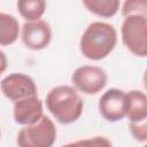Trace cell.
I'll use <instances>...</instances> for the list:
<instances>
[{
    "label": "cell",
    "mask_w": 147,
    "mask_h": 147,
    "mask_svg": "<svg viewBox=\"0 0 147 147\" xmlns=\"http://www.w3.org/2000/svg\"><path fill=\"white\" fill-rule=\"evenodd\" d=\"M17 10L26 22L38 21L46 11V2L44 0H20Z\"/></svg>",
    "instance_id": "4fadbf2b"
},
{
    "label": "cell",
    "mask_w": 147,
    "mask_h": 147,
    "mask_svg": "<svg viewBox=\"0 0 147 147\" xmlns=\"http://www.w3.org/2000/svg\"><path fill=\"white\" fill-rule=\"evenodd\" d=\"M124 46L136 56L147 55V15H130L124 17L121 28Z\"/></svg>",
    "instance_id": "3957f363"
},
{
    "label": "cell",
    "mask_w": 147,
    "mask_h": 147,
    "mask_svg": "<svg viewBox=\"0 0 147 147\" xmlns=\"http://www.w3.org/2000/svg\"><path fill=\"white\" fill-rule=\"evenodd\" d=\"M46 107L61 124H71L83 114L84 102L77 90L69 85L53 87L46 95Z\"/></svg>",
    "instance_id": "7a4b0ae2"
},
{
    "label": "cell",
    "mask_w": 147,
    "mask_h": 147,
    "mask_svg": "<svg viewBox=\"0 0 147 147\" xmlns=\"http://www.w3.org/2000/svg\"><path fill=\"white\" fill-rule=\"evenodd\" d=\"M147 2L145 0H127L123 3L122 15L123 17L130 15H147Z\"/></svg>",
    "instance_id": "5bb4252c"
},
{
    "label": "cell",
    "mask_w": 147,
    "mask_h": 147,
    "mask_svg": "<svg viewBox=\"0 0 147 147\" xmlns=\"http://www.w3.org/2000/svg\"><path fill=\"white\" fill-rule=\"evenodd\" d=\"M56 127L53 121L44 115L38 122L23 126L17 134L18 147H52L56 140Z\"/></svg>",
    "instance_id": "277c9868"
},
{
    "label": "cell",
    "mask_w": 147,
    "mask_h": 147,
    "mask_svg": "<svg viewBox=\"0 0 147 147\" xmlns=\"http://www.w3.org/2000/svg\"><path fill=\"white\" fill-rule=\"evenodd\" d=\"M82 147H113L111 141L102 136H95L87 139L80 140Z\"/></svg>",
    "instance_id": "9a60e30c"
},
{
    "label": "cell",
    "mask_w": 147,
    "mask_h": 147,
    "mask_svg": "<svg viewBox=\"0 0 147 147\" xmlns=\"http://www.w3.org/2000/svg\"><path fill=\"white\" fill-rule=\"evenodd\" d=\"M130 131L133 138L138 141L145 142L147 139V124L146 121L140 123H130Z\"/></svg>",
    "instance_id": "2e32d148"
},
{
    "label": "cell",
    "mask_w": 147,
    "mask_h": 147,
    "mask_svg": "<svg viewBox=\"0 0 147 147\" xmlns=\"http://www.w3.org/2000/svg\"><path fill=\"white\" fill-rule=\"evenodd\" d=\"M82 3L90 13L105 18L115 16L119 9L118 0H83Z\"/></svg>",
    "instance_id": "7c38bea8"
},
{
    "label": "cell",
    "mask_w": 147,
    "mask_h": 147,
    "mask_svg": "<svg viewBox=\"0 0 147 147\" xmlns=\"http://www.w3.org/2000/svg\"><path fill=\"white\" fill-rule=\"evenodd\" d=\"M130 123H140L147 118V96L142 91L126 93V116Z\"/></svg>",
    "instance_id": "30bf717a"
},
{
    "label": "cell",
    "mask_w": 147,
    "mask_h": 147,
    "mask_svg": "<svg viewBox=\"0 0 147 147\" xmlns=\"http://www.w3.org/2000/svg\"><path fill=\"white\" fill-rule=\"evenodd\" d=\"M61 147H82V144H80V140H77L75 142H69L67 145H63Z\"/></svg>",
    "instance_id": "ac0fdd59"
},
{
    "label": "cell",
    "mask_w": 147,
    "mask_h": 147,
    "mask_svg": "<svg viewBox=\"0 0 147 147\" xmlns=\"http://www.w3.org/2000/svg\"><path fill=\"white\" fill-rule=\"evenodd\" d=\"M21 38L28 48L32 51L44 49L52 40L51 25L44 20L25 22L22 26Z\"/></svg>",
    "instance_id": "ba28073f"
},
{
    "label": "cell",
    "mask_w": 147,
    "mask_h": 147,
    "mask_svg": "<svg viewBox=\"0 0 147 147\" xmlns=\"http://www.w3.org/2000/svg\"><path fill=\"white\" fill-rule=\"evenodd\" d=\"M117 31L106 22H92L87 25L79 40L80 53L88 60L100 61L116 47Z\"/></svg>",
    "instance_id": "6da1fadb"
},
{
    "label": "cell",
    "mask_w": 147,
    "mask_h": 147,
    "mask_svg": "<svg viewBox=\"0 0 147 147\" xmlns=\"http://www.w3.org/2000/svg\"><path fill=\"white\" fill-rule=\"evenodd\" d=\"M20 34V24L15 16L0 13V46L14 44Z\"/></svg>",
    "instance_id": "8fae6325"
},
{
    "label": "cell",
    "mask_w": 147,
    "mask_h": 147,
    "mask_svg": "<svg viewBox=\"0 0 147 147\" xmlns=\"http://www.w3.org/2000/svg\"><path fill=\"white\" fill-rule=\"evenodd\" d=\"M99 113L108 122H118L126 116V93L118 88L107 90L98 103Z\"/></svg>",
    "instance_id": "52a82bcc"
},
{
    "label": "cell",
    "mask_w": 147,
    "mask_h": 147,
    "mask_svg": "<svg viewBox=\"0 0 147 147\" xmlns=\"http://www.w3.org/2000/svg\"><path fill=\"white\" fill-rule=\"evenodd\" d=\"M71 82L76 90L84 94L92 95L101 92L106 87L108 76L101 67L82 65L74 71Z\"/></svg>",
    "instance_id": "5b68a950"
},
{
    "label": "cell",
    "mask_w": 147,
    "mask_h": 147,
    "mask_svg": "<svg viewBox=\"0 0 147 147\" xmlns=\"http://www.w3.org/2000/svg\"><path fill=\"white\" fill-rule=\"evenodd\" d=\"M0 138H1V131H0Z\"/></svg>",
    "instance_id": "d6986e66"
},
{
    "label": "cell",
    "mask_w": 147,
    "mask_h": 147,
    "mask_svg": "<svg viewBox=\"0 0 147 147\" xmlns=\"http://www.w3.org/2000/svg\"><path fill=\"white\" fill-rule=\"evenodd\" d=\"M7 65H8L7 56H6V54H5L2 51H0V75L6 71Z\"/></svg>",
    "instance_id": "e0dca14e"
},
{
    "label": "cell",
    "mask_w": 147,
    "mask_h": 147,
    "mask_svg": "<svg viewBox=\"0 0 147 147\" xmlns=\"http://www.w3.org/2000/svg\"><path fill=\"white\" fill-rule=\"evenodd\" d=\"M13 116L17 124L26 126L34 124L44 116L42 101L38 95L20 100L14 103Z\"/></svg>",
    "instance_id": "9c48e42d"
},
{
    "label": "cell",
    "mask_w": 147,
    "mask_h": 147,
    "mask_svg": "<svg viewBox=\"0 0 147 147\" xmlns=\"http://www.w3.org/2000/svg\"><path fill=\"white\" fill-rule=\"evenodd\" d=\"M0 90L2 94L14 103L38 95V88L34 80L22 72H13L6 76L0 83Z\"/></svg>",
    "instance_id": "8992f818"
}]
</instances>
